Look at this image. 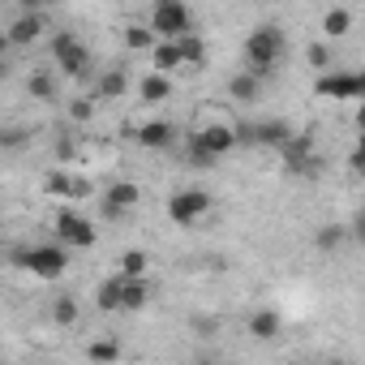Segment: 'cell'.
Listing matches in <instances>:
<instances>
[{"mask_svg": "<svg viewBox=\"0 0 365 365\" xmlns=\"http://www.w3.org/2000/svg\"><path fill=\"white\" fill-rule=\"evenodd\" d=\"M190 31H194V18H190L185 5H176V0H163V5H155V14H150V35H159L163 43H172V39L190 35Z\"/></svg>", "mask_w": 365, "mask_h": 365, "instance_id": "5b68a950", "label": "cell"}, {"mask_svg": "<svg viewBox=\"0 0 365 365\" xmlns=\"http://www.w3.org/2000/svg\"><path fill=\"white\" fill-rule=\"evenodd\" d=\"M56 245H73V250H91L95 245V224L82 220L78 211H61L56 215Z\"/></svg>", "mask_w": 365, "mask_h": 365, "instance_id": "52a82bcc", "label": "cell"}, {"mask_svg": "<svg viewBox=\"0 0 365 365\" xmlns=\"http://www.w3.org/2000/svg\"><path fill=\"white\" fill-rule=\"evenodd\" d=\"M120 275H112V279H103L99 284V309H108V314H120Z\"/></svg>", "mask_w": 365, "mask_h": 365, "instance_id": "44dd1931", "label": "cell"}, {"mask_svg": "<svg viewBox=\"0 0 365 365\" xmlns=\"http://www.w3.org/2000/svg\"><path fill=\"white\" fill-rule=\"evenodd\" d=\"M279 56H284V31L279 26H258V31H250V39H245V61H250V69L245 73H254L258 82L279 65Z\"/></svg>", "mask_w": 365, "mask_h": 365, "instance_id": "6da1fadb", "label": "cell"}, {"mask_svg": "<svg viewBox=\"0 0 365 365\" xmlns=\"http://www.w3.org/2000/svg\"><path fill=\"white\" fill-rule=\"evenodd\" d=\"M279 327H284L279 309H254V314H250V335H254V339H275Z\"/></svg>", "mask_w": 365, "mask_h": 365, "instance_id": "5bb4252c", "label": "cell"}, {"mask_svg": "<svg viewBox=\"0 0 365 365\" xmlns=\"http://www.w3.org/2000/svg\"><path fill=\"white\" fill-rule=\"evenodd\" d=\"M125 43H129L133 52H146V48H155L159 39L150 35V26H129V31H125Z\"/></svg>", "mask_w": 365, "mask_h": 365, "instance_id": "83f0119b", "label": "cell"}, {"mask_svg": "<svg viewBox=\"0 0 365 365\" xmlns=\"http://www.w3.org/2000/svg\"><path fill=\"white\" fill-rule=\"evenodd\" d=\"M172 138H176L172 120H146V125L138 129V146H146V150H168Z\"/></svg>", "mask_w": 365, "mask_h": 365, "instance_id": "7c38bea8", "label": "cell"}, {"mask_svg": "<svg viewBox=\"0 0 365 365\" xmlns=\"http://www.w3.org/2000/svg\"><path fill=\"white\" fill-rule=\"evenodd\" d=\"M52 56H56V69L69 73V78H86L91 73V48L78 43L73 31H56L52 35Z\"/></svg>", "mask_w": 365, "mask_h": 365, "instance_id": "277c9868", "label": "cell"}, {"mask_svg": "<svg viewBox=\"0 0 365 365\" xmlns=\"http://www.w3.org/2000/svg\"><path fill=\"white\" fill-rule=\"evenodd\" d=\"M176 43V56H180V65H202L207 61V48H202V39L190 31V35H180V39H172Z\"/></svg>", "mask_w": 365, "mask_h": 365, "instance_id": "2e32d148", "label": "cell"}, {"mask_svg": "<svg viewBox=\"0 0 365 365\" xmlns=\"http://www.w3.org/2000/svg\"><path fill=\"white\" fill-rule=\"evenodd\" d=\"M43 194H48V198H69V194H73V176L61 172V168L48 172V176H43Z\"/></svg>", "mask_w": 365, "mask_h": 365, "instance_id": "ffe728a7", "label": "cell"}, {"mask_svg": "<svg viewBox=\"0 0 365 365\" xmlns=\"http://www.w3.org/2000/svg\"><path fill=\"white\" fill-rule=\"evenodd\" d=\"M43 35V14H22L18 22H9V31H5V39H9V48H31L35 39Z\"/></svg>", "mask_w": 365, "mask_h": 365, "instance_id": "8fae6325", "label": "cell"}, {"mask_svg": "<svg viewBox=\"0 0 365 365\" xmlns=\"http://www.w3.org/2000/svg\"><path fill=\"white\" fill-rule=\"evenodd\" d=\"M120 279H125V275H120ZM146 301H150L146 279H125V284H120V314H138Z\"/></svg>", "mask_w": 365, "mask_h": 365, "instance_id": "4fadbf2b", "label": "cell"}, {"mask_svg": "<svg viewBox=\"0 0 365 365\" xmlns=\"http://www.w3.org/2000/svg\"><path fill=\"white\" fill-rule=\"evenodd\" d=\"M120 275H125V279H142V275H146V254H142V250L120 254Z\"/></svg>", "mask_w": 365, "mask_h": 365, "instance_id": "d4e9b609", "label": "cell"}, {"mask_svg": "<svg viewBox=\"0 0 365 365\" xmlns=\"http://www.w3.org/2000/svg\"><path fill=\"white\" fill-rule=\"evenodd\" d=\"M344 241H348V228H344V224H322V228L314 232V245H318L322 254H331V250H339Z\"/></svg>", "mask_w": 365, "mask_h": 365, "instance_id": "ac0fdd59", "label": "cell"}, {"mask_svg": "<svg viewBox=\"0 0 365 365\" xmlns=\"http://www.w3.org/2000/svg\"><path fill=\"white\" fill-rule=\"evenodd\" d=\"M309 65L327 73V65H331V52H327V43H314V48H309Z\"/></svg>", "mask_w": 365, "mask_h": 365, "instance_id": "4dcf8cb0", "label": "cell"}, {"mask_svg": "<svg viewBox=\"0 0 365 365\" xmlns=\"http://www.w3.org/2000/svg\"><path fill=\"white\" fill-rule=\"evenodd\" d=\"M168 91H172V86H168V78H163V73H150V78H142V99H146V103H159V99H168Z\"/></svg>", "mask_w": 365, "mask_h": 365, "instance_id": "cb8c5ba5", "label": "cell"}, {"mask_svg": "<svg viewBox=\"0 0 365 365\" xmlns=\"http://www.w3.org/2000/svg\"><path fill=\"white\" fill-rule=\"evenodd\" d=\"M258 91H262V82H258L254 73H245V69L228 82V95H232V99H241V103H254V99H258Z\"/></svg>", "mask_w": 365, "mask_h": 365, "instance_id": "e0dca14e", "label": "cell"}, {"mask_svg": "<svg viewBox=\"0 0 365 365\" xmlns=\"http://www.w3.org/2000/svg\"><path fill=\"white\" fill-rule=\"evenodd\" d=\"M14 262L26 267L35 279H56L69 267V254L52 241V245H31V250H14Z\"/></svg>", "mask_w": 365, "mask_h": 365, "instance_id": "3957f363", "label": "cell"}, {"mask_svg": "<svg viewBox=\"0 0 365 365\" xmlns=\"http://www.w3.org/2000/svg\"><path fill=\"white\" fill-rule=\"evenodd\" d=\"M207 211H211V194L207 190H176L168 198V220L180 224V228H194Z\"/></svg>", "mask_w": 365, "mask_h": 365, "instance_id": "8992f818", "label": "cell"}, {"mask_svg": "<svg viewBox=\"0 0 365 365\" xmlns=\"http://www.w3.org/2000/svg\"><path fill=\"white\" fill-rule=\"evenodd\" d=\"M5 69H9V65H0V78H5Z\"/></svg>", "mask_w": 365, "mask_h": 365, "instance_id": "e575fe53", "label": "cell"}, {"mask_svg": "<svg viewBox=\"0 0 365 365\" xmlns=\"http://www.w3.org/2000/svg\"><path fill=\"white\" fill-rule=\"evenodd\" d=\"M150 52H155V73H163V78H168L172 69H180V56H176V43H155Z\"/></svg>", "mask_w": 365, "mask_h": 365, "instance_id": "7402d4cb", "label": "cell"}, {"mask_svg": "<svg viewBox=\"0 0 365 365\" xmlns=\"http://www.w3.org/2000/svg\"><path fill=\"white\" fill-rule=\"evenodd\" d=\"M284 155H288V163H292V172H301V176H318V168H322V159L314 155V146H309V138H288V146H284Z\"/></svg>", "mask_w": 365, "mask_h": 365, "instance_id": "30bf717a", "label": "cell"}, {"mask_svg": "<svg viewBox=\"0 0 365 365\" xmlns=\"http://www.w3.org/2000/svg\"><path fill=\"white\" fill-rule=\"evenodd\" d=\"M237 146V129H228V125H207V129H198L194 138H190V163H198V168H211L220 155H228Z\"/></svg>", "mask_w": 365, "mask_h": 365, "instance_id": "7a4b0ae2", "label": "cell"}, {"mask_svg": "<svg viewBox=\"0 0 365 365\" xmlns=\"http://www.w3.org/2000/svg\"><path fill=\"white\" fill-rule=\"evenodd\" d=\"M31 95L35 99H56V78L52 73H31Z\"/></svg>", "mask_w": 365, "mask_h": 365, "instance_id": "f1b7e54d", "label": "cell"}, {"mask_svg": "<svg viewBox=\"0 0 365 365\" xmlns=\"http://www.w3.org/2000/svg\"><path fill=\"white\" fill-rule=\"evenodd\" d=\"M86 356L95 365H116L120 361V344L116 339H95V344H86Z\"/></svg>", "mask_w": 365, "mask_h": 365, "instance_id": "d6986e66", "label": "cell"}, {"mask_svg": "<svg viewBox=\"0 0 365 365\" xmlns=\"http://www.w3.org/2000/svg\"><path fill=\"white\" fill-rule=\"evenodd\" d=\"M5 52H9V39H5V31H0V65H5Z\"/></svg>", "mask_w": 365, "mask_h": 365, "instance_id": "836d02e7", "label": "cell"}, {"mask_svg": "<svg viewBox=\"0 0 365 365\" xmlns=\"http://www.w3.org/2000/svg\"><path fill=\"white\" fill-rule=\"evenodd\" d=\"M138 185H133V180H116V185H108V194H103V215L108 220H120L125 211H133L138 207Z\"/></svg>", "mask_w": 365, "mask_h": 365, "instance_id": "9c48e42d", "label": "cell"}, {"mask_svg": "<svg viewBox=\"0 0 365 365\" xmlns=\"http://www.w3.org/2000/svg\"><path fill=\"white\" fill-rule=\"evenodd\" d=\"M318 95H327V99H356L361 91H365V78L361 73H322L318 78V86H314Z\"/></svg>", "mask_w": 365, "mask_h": 365, "instance_id": "ba28073f", "label": "cell"}, {"mask_svg": "<svg viewBox=\"0 0 365 365\" xmlns=\"http://www.w3.org/2000/svg\"><path fill=\"white\" fill-rule=\"evenodd\" d=\"M31 133L26 129H0V150H26Z\"/></svg>", "mask_w": 365, "mask_h": 365, "instance_id": "f546056e", "label": "cell"}, {"mask_svg": "<svg viewBox=\"0 0 365 365\" xmlns=\"http://www.w3.org/2000/svg\"><path fill=\"white\" fill-rule=\"evenodd\" d=\"M125 86H129V73H125V69H108V73L99 78V95H103V99L125 95Z\"/></svg>", "mask_w": 365, "mask_h": 365, "instance_id": "603a6c76", "label": "cell"}, {"mask_svg": "<svg viewBox=\"0 0 365 365\" xmlns=\"http://www.w3.org/2000/svg\"><path fill=\"white\" fill-rule=\"evenodd\" d=\"M52 318H56L61 327H73V322H78V301H73V297H56V301H52Z\"/></svg>", "mask_w": 365, "mask_h": 365, "instance_id": "484cf974", "label": "cell"}, {"mask_svg": "<svg viewBox=\"0 0 365 365\" xmlns=\"http://www.w3.org/2000/svg\"><path fill=\"white\" fill-rule=\"evenodd\" d=\"M194 331H202V335H211V331H215V318H194Z\"/></svg>", "mask_w": 365, "mask_h": 365, "instance_id": "d6a6232c", "label": "cell"}, {"mask_svg": "<svg viewBox=\"0 0 365 365\" xmlns=\"http://www.w3.org/2000/svg\"><path fill=\"white\" fill-rule=\"evenodd\" d=\"M348 26H352V14H348V9H331V14L322 18V31H327V35H348Z\"/></svg>", "mask_w": 365, "mask_h": 365, "instance_id": "4316f807", "label": "cell"}, {"mask_svg": "<svg viewBox=\"0 0 365 365\" xmlns=\"http://www.w3.org/2000/svg\"><path fill=\"white\" fill-rule=\"evenodd\" d=\"M288 138H292V129H288V120H262V125H254V142H262V146H288Z\"/></svg>", "mask_w": 365, "mask_h": 365, "instance_id": "9a60e30c", "label": "cell"}, {"mask_svg": "<svg viewBox=\"0 0 365 365\" xmlns=\"http://www.w3.org/2000/svg\"><path fill=\"white\" fill-rule=\"evenodd\" d=\"M69 116H73V120H91V116H95V103H91V99H73V103H69Z\"/></svg>", "mask_w": 365, "mask_h": 365, "instance_id": "1f68e13d", "label": "cell"}]
</instances>
